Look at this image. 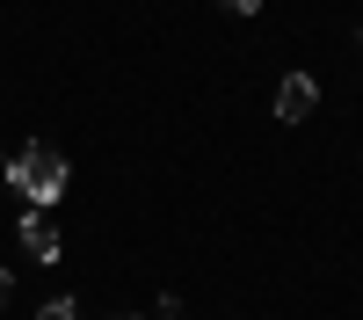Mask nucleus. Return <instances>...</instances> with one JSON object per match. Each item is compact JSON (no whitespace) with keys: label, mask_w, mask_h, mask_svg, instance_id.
<instances>
[{"label":"nucleus","mask_w":363,"mask_h":320,"mask_svg":"<svg viewBox=\"0 0 363 320\" xmlns=\"http://www.w3.org/2000/svg\"><path fill=\"white\" fill-rule=\"evenodd\" d=\"M8 182H15V197H29V211H51L58 197H66V153L58 145H22V153L8 160Z\"/></svg>","instance_id":"1"},{"label":"nucleus","mask_w":363,"mask_h":320,"mask_svg":"<svg viewBox=\"0 0 363 320\" xmlns=\"http://www.w3.org/2000/svg\"><path fill=\"white\" fill-rule=\"evenodd\" d=\"M313 109H320V80L313 73H284L277 80V124H306Z\"/></svg>","instance_id":"2"},{"label":"nucleus","mask_w":363,"mask_h":320,"mask_svg":"<svg viewBox=\"0 0 363 320\" xmlns=\"http://www.w3.org/2000/svg\"><path fill=\"white\" fill-rule=\"evenodd\" d=\"M22 248L37 255V262H58V233H51L44 211H29V219H22Z\"/></svg>","instance_id":"3"},{"label":"nucleus","mask_w":363,"mask_h":320,"mask_svg":"<svg viewBox=\"0 0 363 320\" xmlns=\"http://www.w3.org/2000/svg\"><path fill=\"white\" fill-rule=\"evenodd\" d=\"M37 320H80V306H73V299H51V306H44Z\"/></svg>","instance_id":"4"},{"label":"nucleus","mask_w":363,"mask_h":320,"mask_svg":"<svg viewBox=\"0 0 363 320\" xmlns=\"http://www.w3.org/2000/svg\"><path fill=\"white\" fill-rule=\"evenodd\" d=\"M218 8H233V15H255V8H262V0H218Z\"/></svg>","instance_id":"5"},{"label":"nucleus","mask_w":363,"mask_h":320,"mask_svg":"<svg viewBox=\"0 0 363 320\" xmlns=\"http://www.w3.org/2000/svg\"><path fill=\"white\" fill-rule=\"evenodd\" d=\"M8 291H15V277H8V270H0V306H8Z\"/></svg>","instance_id":"6"},{"label":"nucleus","mask_w":363,"mask_h":320,"mask_svg":"<svg viewBox=\"0 0 363 320\" xmlns=\"http://www.w3.org/2000/svg\"><path fill=\"white\" fill-rule=\"evenodd\" d=\"M116 320H138V313H116Z\"/></svg>","instance_id":"7"},{"label":"nucleus","mask_w":363,"mask_h":320,"mask_svg":"<svg viewBox=\"0 0 363 320\" xmlns=\"http://www.w3.org/2000/svg\"><path fill=\"white\" fill-rule=\"evenodd\" d=\"M0 167H8V160H0Z\"/></svg>","instance_id":"8"}]
</instances>
